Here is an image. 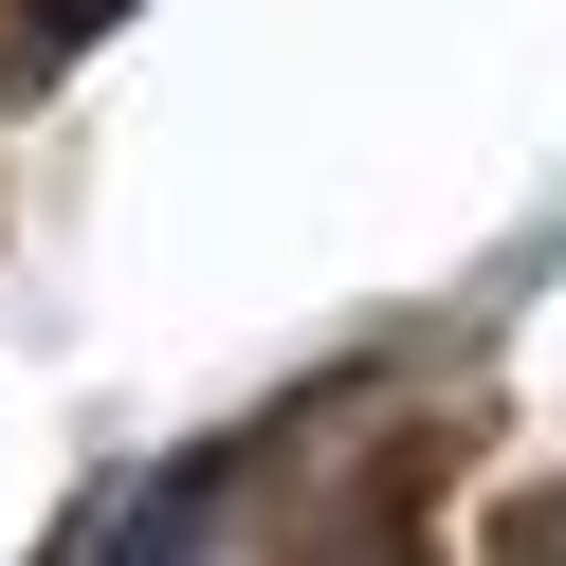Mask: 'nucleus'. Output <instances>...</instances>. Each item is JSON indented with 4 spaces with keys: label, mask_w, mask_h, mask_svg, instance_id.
I'll list each match as a JSON object with an SVG mask.
<instances>
[{
    "label": "nucleus",
    "mask_w": 566,
    "mask_h": 566,
    "mask_svg": "<svg viewBox=\"0 0 566 566\" xmlns=\"http://www.w3.org/2000/svg\"><path fill=\"white\" fill-rule=\"evenodd\" d=\"M220 493H238V439H201V457H165V475L128 493V530H111V566H201V530H220Z\"/></svg>",
    "instance_id": "1"
},
{
    "label": "nucleus",
    "mask_w": 566,
    "mask_h": 566,
    "mask_svg": "<svg viewBox=\"0 0 566 566\" xmlns=\"http://www.w3.org/2000/svg\"><path fill=\"white\" fill-rule=\"evenodd\" d=\"M111 19H128V0H38V55H92Z\"/></svg>",
    "instance_id": "2"
}]
</instances>
